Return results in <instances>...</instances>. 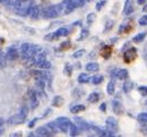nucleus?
<instances>
[{
    "label": "nucleus",
    "instance_id": "obj_1",
    "mask_svg": "<svg viewBox=\"0 0 147 137\" xmlns=\"http://www.w3.org/2000/svg\"><path fill=\"white\" fill-rule=\"evenodd\" d=\"M41 50L42 49H40L38 47H35V45H33L31 43L22 44V47H20V57H22V60L26 61L27 59L35 57Z\"/></svg>",
    "mask_w": 147,
    "mask_h": 137
},
{
    "label": "nucleus",
    "instance_id": "obj_2",
    "mask_svg": "<svg viewBox=\"0 0 147 137\" xmlns=\"http://www.w3.org/2000/svg\"><path fill=\"white\" fill-rule=\"evenodd\" d=\"M61 11H62V9H61L60 5H55V6L48 7V8L43 11L42 16H43V18H45V20H53V18H57V17L61 14Z\"/></svg>",
    "mask_w": 147,
    "mask_h": 137
},
{
    "label": "nucleus",
    "instance_id": "obj_3",
    "mask_svg": "<svg viewBox=\"0 0 147 137\" xmlns=\"http://www.w3.org/2000/svg\"><path fill=\"white\" fill-rule=\"evenodd\" d=\"M27 97H28V100H30V104H31V109L34 110L38 107V97H37V92L36 90L34 88H28L27 91Z\"/></svg>",
    "mask_w": 147,
    "mask_h": 137
},
{
    "label": "nucleus",
    "instance_id": "obj_4",
    "mask_svg": "<svg viewBox=\"0 0 147 137\" xmlns=\"http://www.w3.org/2000/svg\"><path fill=\"white\" fill-rule=\"evenodd\" d=\"M111 77H115L118 79H128L129 77V74H128V70L127 69H114L112 73H111Z\"/></svg>",
    "mask_w": 147,
    "mask_h": 137
},
{
    "label": "nucleus",
    "instance_id": "obj_5",
    "mask_svg": "<svg viewBox=\"0 0 147 137\" xmlns=\"http://www.w3.org/2000/svg\"><path fill=\"white\" fill-rule=\"evenodd\" d=\"M137 57V50L135 48H129L127 51H123V58L126 62H131Z\"/></svg>",
    "mask_w": 147,
    "mask_h": 137
},
{
    "label": "nucleus",
    "instance_id": "obj_6",
    "mask_svg": "<svg viewBox=\"0 0 147 137\" xmlns=\"http://www.w3.org/2000/svg\"><path fill=\"white\" fill-rule=\"evenodd\" d=\"M40 15H41V10H40V7L36 6V5H34V6H31V8H30V11H28V17L30 18H32V20H37L38 17H40Z\"/></svg>",
    "mask_w": 147,
    "mask_h": 137
},
{
    "label": "nucleus",
    "instance_id": "obj_7",
    "mask_svg": "<svg viewBox=\"0 0 147 137\" xmlns=\"http://www.w3.org/2000/svg\"><path fill=\"white\" fill-rule=\"evenodd\" d=\"M32 76H34L36 79H45V78H49L50 76L45 73V72H43V69H34V70H31V73H30Z\"/></svg>",
    "mask_w": 147,
    "mask_h": 137
},
{
    "label": "nucleus",
    "instance_id": "obj_8",
    "mask_svg": "<svg viewBox=\"0 0 147 137\" xmlns=\"http://www.w3.org/2000/svg\"><path fill=\"white\" fill-rule=\"evenodd\" d=\"M25 120H26V118H24L22 115L17 113V115H15V116L9 118L7 122H8L9 125H20V124H23Z\"/></svg>",
    "mask_w": 147,
    "mask_h": 137
},
{
    "label": "nucleus",
    "instance_id": "obj_9",
    "mask_svg": "<svg viewBox=\"0 0 147 137\" xmlns=\"http://www.w3.org/2000/svg\"><path fill=\"white\" fill-rule=\"evenodd\" d=\"M105 124H107V128H109L110 130L112 132H117L118 130V121H117V119L113 117H109L107 119V121H105Z\"/></svg>",
    "mask_w": 147,
    "mask_h": 137
},
{
    "label": "nucleus",
    "instance_id": "obj_10",
    "mask_svg": "<svg viewBox=\"0 0 147 137\" xmlns=\"http://www.w3.org/2000/svg\"><path fill=\"white\" fill-rule=\"evenodd\" d=\"M58 122V121H57ZM73 122L70 120H67V121H60L58 122V127H59V130L61 133H65V134H68L69 133V128H70V125Z\"/></svg>",
    "mask_w": 147,
    "mask_h": 137
},
{
    "label": "nucleus",
    "instance_id": "obj_11",
    "mask_svg": "<svg viewBox=\"0 0 147 137\" xmlns=\"http://www.w3.org/2000/svg\"><path fill=\"white\" fill-rule=\"evenodd\" d=\"M6 56H7V59H8V60L14 61V60H16V59L18 58V51H17V49H16L15 47H10V48L7 50Z\"/></svg>",
    "mask_w": 147,
    "mask_h": 137
},
{
    "label": "nucleus",
    "instance_id": "obj_12",
    "mask_svg": "<svg viewBox=\"0 0 147 137\" xmlns=\"http://www.w3.org/2000/svg\"><path fill=\"white\" fill-rule=\"evenodd\" d=\"M35 135L36 136H42V137H48V136H52V133L48 129V127H38L36 130H35Z\"/></svg>",
    "mask_w": 147,
    "mask_h": 137
},
{
    "label": "nucleus",
    "instance_id": "obj_13",
    "mask_svg": "<svg viewBox=\"0 0 147 137\" xmlns=\"http://www.w3.org/2000/svg\"><path fill=\"white\" fill-rule=\"evenodd\" d=\"M112 109H113V112H114L115 115H121L122 111H123L122 104H121L118 100H113V101H112Z\"/></svg>",
    "mask_w": 147,
    "mask_h": 137
},
{
    "label": "nucleus",
    "instance_id": "obj_14",
    "mask_svg": "<svg viewBox=\"0 0 147 137\" xmlns=\"http://www.w3.org/2000/svg\"><path fill=\"white\" fill-rule=\"evenodd\" d=\"M35 67L40 68V69H43V70H48V69L51 68V62H50L49 60L44 59V60H42V61H40V62L35 63Z\"/></svg>",
    "mask_w": 147,
    "mask_h": 137
},
{
    "label": "nucleus",
    "instance_id": "obj_15",
    "mask_svg": "<svg viewBox=\"0 0 147 137\" xmlns=\"http://www.w3.org/2000/svg\"><path fill=\"white\" fill-rule=\"evenodd\" d=\"M68 33H69V31H68L67 27H60V28H58L55 31L53 34H55V39H59V38H62V36H67Z\"/></svg>",
    "mask_w": 147,
    "mask_h": 137
},
{
    "label": "nucleus",
    "instance_id": "obj_16",
    "mask_svg": "<svg viewBox=\"0 0 147 137\" xmlns=\"http://www.w3.org/2000/svg\"><path fill=\"white\" fill-rule=\"evenodd\" d=\"M85 69L88 72V73H95L100 69V65L97 62H90L85 66Z\"/></svg>",
    "mask_w": 147,
    "mask_h": 137
},
{
    "label": "nucleus",
    "instance_id": "obj_17",
    "mask_svg": "<svg viewBox=\"0 0 147 137\" xmlns=\"http://www.w3.org/2000/svg\"><path fill=\"white\" fill-rule=\"evenodd\" d=\"M85 109H86V107L84 104H76V105H73L70 108V112L71 113H79V112L85 111Z\"/></svg>",
    "mask_w": 147,
    "mask_h": 137
},
{
    "label": "nucleus",
    "instance_id": "obj_18",
    "mask_svg": "<svg viewBox=\"0 0 147 137\" xmlns=\"http://www.w3.org/2000/svg\"><path fill=\"white\" fill-rule=\"evenodd\" d=\"M47 127H48V129L52 133V135L57 134L58 130H59V127H58V122H57V121H52V122L47 124Z\"/></svg>",
    "mask_w": 147,
    "mask_h": 137
},
{
    "label": "nucleus",
    "instance_id": "obj_19",
    "mask_svg": "<svg viewBox=\"0 0 147 137\" xmlns=\"http://www.w3.org/2000/svg\"><path fill=\"white\" fill-rule=\"evenodd\" d=\"M79 132H80V128L77 126V125H75V124H71L70 125V128H69V135L70 136H77V135H79Z\"/></svg>",
    "mask_w": 147,
    "mask_h": 137
},
{
    "label": "nucleus",
    "instance_id": "obj_20",
    "mask_svg": "<svg viewBox=\"0 0 147 137\" xmlns=\"http://www.w3.org/2000/svg\"><path fill=\"white\" fill-rule=\"evenodd\" d=\"M146 35H147V32H142V33H139V34H137V35L134 36L132 42L134 43H140V42H143L145 40Z\"/></svg>",
    "mask_w": 147,
    "mask_h": 137
},
{
    "label": "nucleus",
    "instance_id": "obj_21",
    "mask_svg": "<svg viewBox=\"0 0 147 137\" xmlns=\"http://www.w3.org/2000/svg\"><path fill=\"white\" fill-rule=\"evenodd\" d=\"M78 6H77V2H76V0L75 1H71V3H69L67 7H66V9L63 10V13L65 14H70L71 11H74L76 8H77Z\"/></svg>",
    "mask_w": 147,
    "mask_h": 137
},
{
    "label": "nucleus",
    "instance_id": "obj_22",
    "mask_svg": "<svg viewBox=\"0 0 147 137\" xmlns=\"http://www.w3.org/2000/svg\"><path fill=\"white\" fill-rule=\"evenodd\" d=\"M98 100H100V94L97 92H93V93H91L88 95V98H87V101L90 103H96Z\"/></svg>",
    "mask_w": 147,
    "mask_h": 137
},
{
    "label": "nucleus",
    "instance_id": "obj_23",
    "mask_svg": "<svg viewBox=\"0 0 147 137\" xmlns=\"http://www.w3.org/2000/svg\"><path fill=\"white\" fill-rule=\"evenodd\" d=\"M65 103V100H63V98L62 97H55V99H53V101H52V105L53 107H55V108H58V107H61L62 104Z\"/></svg>",
    "mask_w": 147,
    "mask_h": 137
},
{
    "label": "nucleus",
    "instance_id": "obj_24",
    "mask_svg": "<svg viewBox=\"0 0 147 137\" xmlns=\"http://www.w3.org/2000/svg\"><path fill=\"white\" fill-rule=\"evenodd\" d=\"M7 56L5 55V52L3 51H0V68L2 69V68H5L6 66H7Z\"/></svg>",
    "mask_w": 147,
    "mask_h": 137
},
{
    "label": "nucleus",
    "instance_id": "obj_25",
    "mask_svg": "<svg viewBox=\"0 0 147 137\" xmlns=\"http://www.w3.org/2000/svg\"><path fill=\"white\" fill-rule=\"evenodd\" d=\"M132 85H134V83L131 80L126 79L125 80V84H123V92L125 93H129L131 91V88H132Z\"/></svg>",
    "mask_w": 147,
    "mask_h": 137
},
{
    "label": "nucleus",
    "instance_id": "obj_26",
    "mask_svg": "<svg viewBox=\"0 0 147 137\" xmlns=\"http://www.w3.org/2000/svg\"><path fill=\"white\" fill-rule=\"evenodd\" d=\"M90 78H91V77H88V75H87L86 73H83V74H80V75L78 76V83L85 84V83H87V82L91 80Z\"/></svg>",
    "mask_w": 147,
    "mask_h": 137
},
{
    "label": "nucleus",
    "instance_id": "obj_27",
    "mask_svg": "<svg viewBox=\"0 0 147 137\" xmlns=\"http://www.w3.org/2000/svg\"><path fill=\"white\" fill-rule=\"evenodd\" d=\"M103 79H104V77L102 75H95V76L91 77V82L94 85H98V84H101L103 82Z\"/></svg>",
    "mask_w": 147,
    "mask_h": 137
},
{
    "label": "nucleus",
    "instance_id": "obj_28",
    "mask_svg": "<svg viewBox=\"0 0 147 137\" xmlns=\"http://www.w3.org/2000/svg\"><path fill=\"white\" fill-rule=\"evenodd\" d=\"M107 91H108V93H109L110 95H113V93H114V91H115V84H114L113 80H110V82L108 83V85H107Z\"/></svg>",
    "mask_w": 147,
    "mask_h": 137
},
{
    "label": "nucleus",
    "instance_id": "obj_29",
    "mask_svg": "<svg viewBox=\"0 0 147 137\" xmlns=\"http://www.w3.org/2000/svg\"><path fill=\"white\" fill-rule=\"evenodd\" d=\"M19 115H22L24 118H27L28 116V108L25 105V104H23L22 107H20V109H19Z\"/></svg>",
    "mask_w": 147,
    "mask_h": 137
},
{
    "label": "nucleus",
    "instance_id": "obj_30",
    "mask_svg": "<svg viewBox=\"0 0 147 137\" xmlns=\"http://www.w3.org/2000/svg\"><path fill=\"white\" fill-rule=\"evenodd\" d=\"M137 120L140 122V124H147V112H142L138 115Z\"/></svg>",
    "mask_w": 147,
    "mask_h": 137
},
{
    "label": "nucleus",
    "instance_id": "obj_31",
    "mask_svg": "<svg viewBox=\"0 0 147 137\" xmlns=\"http://www.w3.org/2000/svg\"><path fill=\"white\" fill-rule=\"evenodd\" d=\"M63 73H65V75H67V76H71V74H73V67H71V65L66 63V65H65Z\"/></svg>",
    "mask_w": 147,
    "mask_h": 137
},
{
    "label": "nucleus",
    "instance_id": "obj_32",
    "mask_svg": "<svg viewBox=\"0 0 147 137\" xmlns=\"http://www.w3.org/2000/svg\"><path fill=\"white\" fill-rule=\"evenodd\" d=\"M88 30L87 28H83L82 30V32H80V35H79V38H78V41H83V40H85L87 36H88Z\"/></svg>",
    "mask_w": 147,
    "mask_h": 137
},
{
    "label": "nucleus",
    "instance_id": "obj_33",
    "mask_svg": "<svg viewBox=\"0 0 147 137\" xmlns=\"http://www.w3.org/2000/svg\"><path fill=\"white\" fill-rule=\"evenodd\" d=\"M104 5H107V0H100L97 3H96V10L97 11H100V10H102V8L104 7Z\"/></svg>",
    "mask_w": 147,
    "mask_h": 137
},
{
    "label": "nucleus",
    "instance_id": "obj_34",
    "mask_svg": "<svg viewBox=\"0 0 147 137\" xmlns=\"http://www.w3.org/2000/svg\"><path fill=\"white\" fill-rule=\"evenodd\" d=\"M85 52H86V51H85L84 49H80V50H78V51H76V52L74 53V55H73V57H74V58H75V59L80 58V57H83V56L85 55Z\"/></svg>",
    "mask_w": 147,
    "mask_h": 137
},
{
    "label": "nucleus",
    "instance_id": "obj_35",
    "mask_svg": "<svg viewBox=\"0 0 147 137\" xmlns=\"http://www.w3.org/2000/svg\"><path fill=\"white\" fill-rule=\"evenodd\" d=\"M94 20H95V15H94L93 13H90V14L87 15V18H86V23H87L88 25H92Z\"/></svg>",
    "mask_w": 147,
    "mask_h": 137
},
{
    "label": "nucleus",
    "instance_id": "obj_36",
    "mask_svg": "<svg viewBox=\"0 0 147 137\" xmlns=\"http://www.w3.org/2000/svg\"><path fill=\"white\" fill-rule=\"evenodd\" d=\"M138 92H139L143 97H147V86H144V85L139 86V87H138Z\"/></svg>",
    "mask_w": 147,
    "mask_h": 137
},
{
    "label": "nucleus",
    "instance_id": "obj_37",
    "mask_svg": "<svg viewBox=\"0 0 147 137\" xmlns=\"http://www.w3.org/2000/svg\"><path fill=\"white\" fill-rule=\"evenodd\" d=\"M15 0H0V3L3 6H8V7H13Z\"/></svg>",
    "mask_w": 147,
    "mask_h": 137
},
{
    "label": "nucleus",
    "instance_id": "obj_38",
    "mask_svg": "<svg viewBox=\"0 0 147 137\" xmlns=\"http://www.w3.org/2000/svg\"><path fill=\"white\" fill-rule=\"evenodd\" d=\"M113 25H114L113 20H108V22H107V24H105V28H104V32H108V31H110L111 28L113 27Z\"/></svg>",
    "mask_w": 147,
    "mask_h": 137
},
{
    "label": "nucleus",
    "instance_id": "obj_39",
    "mask_svg": "<svg viewBox=\"0 0 147 137\" xmlns=\"http://www.w3.org/2000/svg\"><path fill=\"white\" fill-rule=\"evenodd\" d=\"M71 1L73 0H62V2L60 3V7H61V9H62V11L66 9V7L69 5V3H71Z\"/></svg>",
    "mask_w": 147,
    "mask_h": 137
},
{
    "label": "nucleus",
    "instance_id": "obj_40",
    "mask_svg": "<svg viewBox=\"0 0 147 137\" xmlns=\"http://www.w3.org/2000/svg\"><path fill=\"white\" fill-rule=\"evenodd\" d=\"M139 25L140 26H146L147 25V15H144L139 18Z\"/></svg>",
    "mask_w": 147,
    "mask_h": 137
},
{
    "label": "nucleus",
    "instance_id": "obj_41",
    "mask_svg": "<svg viewBox=\"0 0 147 137\" xmlns=\"http://www.w3.org/2000/svg\"><path fill=\"white\" fill-rule=\"evenodd\" d=\"M3 132H5V120L0 118V136L3 134Z\"/></svg>",
    "mask_w": 147,
    "mask_h": 137
},
{
    "label": "nucleus",
    "instance_id": "obj_42",
    "mask_svg": "<svg viewBox=\"0 0 147 137\" xmlns=\"http://www.w3.org/2000/svg\"><path fill=\"white\" fill-rule=\"evenodd\" d=\"M69 47H70V42H69V41H65V42H62L61 45H60L61 49H68Z\"/></svg>",
    "mask_w": 147,
    "mask_h": 137
},
{
    "label": "nucleus",
    "instance_id": "obj_43",
    "mask_svg": "<svg viewBox=\"0 0 147 137\" xmlns=\"http://www.w3.org/2000/svg\"><path fill=\"white\" fill-rule=\"evenodd\" d=\"M90 0H76V2H77V6L78 7H83L86 2H88Z\"/></svg>",
    "mask_w": 147,
    "mask_h": 137
},
{
    "label": "nucleus",
    "instance_id": "obj_44",
    "mask_svg": "<svg viewBox=\"0 0 147 137\" xmlns=\"http://www.w3.org/2000/svg\"><path fill=\"white\" fill-rule=\"evenodd\" d=\"M36 121H37V118H34L32 121H30V124L27 125V126H28V128H33V127L35 126V122H36Z\"/></svg>",
    "mask_w": 147,
    "mask_h": 137
},
{
    "label": "nucleus",
    "instance_id": "obj_45",
    "mask_svg": "<svg viewBox=\"0 0 147 137\" xmlns=\"http://www.w3.org/2000/svg\"><path fill=\"white\" fill-rule=\"evenodd\" d=\"M55 34H53V33H50V34H48V35H47V36H45V40H50V41H51V40H55Z\"/></svg>",
    "mask_w": 147,
    "mask_h": 137
},
{
    "label": "nucleus",
    "instance_id": "obj_46",
    "mask_svg": "<svg viewBox=\"0 0 147 137\" xmlns=\"http://www.w3.org/2000/svg\"><path fill=\"white\" fill-rule=\"evenodd\" d=\"M100 110H101V111H105V110H107V103H102V104L100 105Z\"/></svg>",
    "mask_w": 147,
    "mask_h": 137
},
{
    "label": "nucleus",
    "instance_id": "obj_47",
    "mask_svg": "<svg viewBox=\"0 0 147 137\" xmlns=\"http://www.w3.org/2000/svg\"><path fill=\"white\" fill-rule=\"evenodd\" d=\"M49 113H51V109H48V110L44 112V115L42 116V118H47L48 116H49Z\"/></svg>",
    "mask_w": 147,
    "mask_h": 137
},
{
    "label": "nucleus",
    "instance_id": "obj_48",
    "mask_svg": "<svg viewBox=\"0 0 147 137\" xmlns=\"http://www.w3.org/2000/svg\"><path fill=\"white\" fill-rule=\"evenodd\" d=\"M146 2H147V0H137V3L140 5V6L144 5V3H146Z\"/></svg>",
    "mask_w": 147,
    "mask_h": 137
},
{
    "label": "nucleus",
    "instance_id": "obj_49",
    "mask_svg": "<svg viewBox=\"0 0 147 137\" xmlns=\"http://www.w3.org/2000/svg\"><path fill=\"white\" fill-rule=\"evenodd\" d=\"M144 58L147 60V44L145 45V48H144Z\"/></svg>",
    "mask_w": 147,
    "mask_h": 137
},
{
    "label": "nucleus",
    "instance_id": "obj_50",
    "mask_svg": "<svg viewBox=\"0 0 147 137\" xmlns=\"http://www.w3.org/2000/svg\"><path fill=\"white\" fill-rule=\"evenodd\" d=\"M73 25H74V26H82V22H80V20H78V22H75Z\"/></svg>",
    "mask_w": 147,
    "mask_h": 137
},
{
    "label": "nucleus",
    "instance_id": "obj_51",
    "mask_svg": "<svg viewBox=\"0 0 147 137\" xmlns=\"http://www.w3.org/2000/svg\"><path fill=\"white\" fill-rule=\"evenodd\" d=\"M115 41H118V38H112V39H110L111 43H115Z\"/></svg>",
    "mask_w": 147,
    "mask_h": 137
},
{
    "label": "nucleus",
    "instance_id": "obj_52",
    "mask_svg": "<svg viewBox=\"0 0 147 137\" xmlns=\"http://www.w3.org/2000/svg\"><path fill=\"white\" fill-rule=\"evenodd\" d=\"M11 136H15V137H19V136H22V134L20 133H15V134H13Z\"/></svg>",
    "mask_w": 147,
    "mask_h": 137
},
{
    "label": "nucleus",
    "instance_id": "obj_53",
    "mask_svg": "<svg viewBox=\"0 0 147 137\" xmlns=\"http://www.w3.org/2000/svg\"><path fill=\"white\" fill-rule=\"evenodd\" d=\"M146 104H147V102H146Z\"/></svg>",
    "mask_w": 147,
    "mask_h": 137
},
{
    "label": "nucleus",
    "instance_id": "obj_54",
    "mask_svg": "<svg viewBox=\"0 0 147 137\" xmlns=\"http://www.w3.org/2000/svg\"><path fill=\"white\" fill-rule=\"evenodd\" d=\"M90 1H91V0H90Z\"/></svg>",
    "mask_w": 147,
    "mask_h": 137
}]
</instances>
